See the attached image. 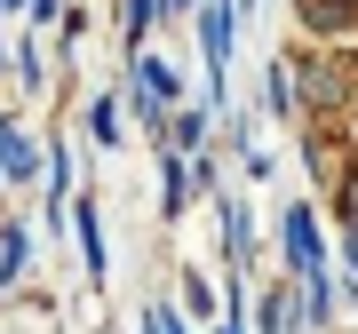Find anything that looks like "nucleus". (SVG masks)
Here are the masks:
<instances>
[{"label": "nucleus", "mask_w": 358, "mask_h": 334, "mask_svg": "<svg viewBox=\"0 0 358 334\" xmlns=\"http://www.w3.org/2000/svg\"><path fill=\"white\" fill-rule=\"evenodd\" d=\"M199 48H207V103H223V64H231V0L199 8Z\"/></svg>", "instance_id": "f257e3e1"}, {"label": "nucleus", "mask_w": 358, "mask_h": 334, "mask_svg": "<svg viewBox=\"0 0 358 334\" xmlns=\"http://www.w3.org/2000/svg\"><path fill=\"white\" fill-rule=\"evenodd\" d=\"M287 263L303 270V279L327 270V263H319V223H310V207H287Z\"/></svg>", "instance_id": "f03ea898"}, {"label": "nucleus", "mask_w": 358, "mask_h": 334, "mask_svg": "<svg viewBox=\"0 0 358 334\" xmlns=\"http://www.w3.org/2000/svg\"><path fill=\"white\" fill-rule=\"evenodd\" d=\"M32 167H40V143L16 128V119H0V175H8V183H24Z\"/></svg>", "instance_id": "7ed1b4c3"}, {"label": "nucleus", "mask_w": 358, "mask_h": 334, "mask_svg": "<svg viewBox=\"0 0 358 334\" xmlns=\"http://www.w3.org/2000/svg\"><path fill=\"white\" fill-rule=\"evenodd\" d=\"M64 215L80 223V255H88V279H103V223H96V199H80V207H64Z\"/></svg>", "instance_id": "20e7f679"}, {"label": "nucleus", "mask_w": 358, "mask_h": 334, "mask_svg": "<svg viewBox=\"0 0 358 334\" xmlns=\"http://www.w3.org/2000/svg\"><path fill=\"white\" fill-rule=\"evenodd\" d=\"M24 263H32V239H24V231H8V239H0V295L24 279Z\"/></svg>", "instance_id": "39448f33"}, {"label": "nucleus", "mask_w": 358, "mask_h": 334, "mask_svg": "<svg viewBox=\"0 0 358 334\" xmlns=\"http://www.w3.org/2000/svg\"><path fill=\"white\" fill-rule=\"evenodd\" d=\"M159 24V0H128V56L143 48V32Z\"/></svg>", "instance_id": "423d86ee"}, {"label": "nucleus", "mask_w": 358, "mask_h": 334, "mask_svg": "<svg viewBox=\"0 0 358 334\" xmlns=\"http://www.w3.org/2000/svg\"><path fill=\"white\" fill-rule=\"evenodd\" d=\"M310 32H334V24H350V0H310Z\"/></svg>", "instance_id": "0eeeda50"}, {"label": "nucleus", "mask_w": 358, "mask_h": 334, "mask_svg": "<svg viewBox=\"0 0 358 334\" xmlns=\"http://www.w3.org/2000/svg\"><path fill=\"white\" fill-rule=\"evenodd\" d=\"M263 112H294V96H287V72H279V64H263Z\"/></svg>", "instance_id": "6e6552de"}, {"label": "nucleus", "mask_w": 358, "mask_h": 334, "mask_svg": "<svg viewBox=\"0 0 358 334\" xmlns=\"http://www.w3.org/2000/svg\"><path fill=\"white\" fill-rule=\"evenodd\" d=\"M159 207H167V215H183V159H176V152H167V183H159Z\"/></svg>", "instance_id": "1a4fd4ad"}, {"label": "nucleus", "mask_w": 358, "mask_h": 334, "mask_svg": "<svg viewBox=\"0 0 358 334\" xmlns=\"http://www.w3.org/2000/svg\"><path fill=\"white\" fill-rule=\"evenodd\" d=\"M223 239H231V255H247V207L239 199H223Z\"/></svg>", "instance_id": "9d476101"}, {"label": "nucleus", "mask_w": 358, "mask_h": 334, "mask_svg": "<svg viewBox=\"0 0 358 334\" xmlns=\"http://www.w3.org/2000/svg\"><path fill=\"white\" fill-rule=\"evenodd\" d=\"M199 143H207V112H183L176 119V152H199Z\"/></svg>", "instance_id": "9b49d317"}, {"label": "nucleus", "mask_w": 358, "mask_h": 334, "mask_svg": "<svg viewBox=\"0 0 358 334\" xmlns=\"http://www.w3.org/2000/svg\"><path fill=\"white\" fill-rule=\"evenodd\" d=\"M88 128H96V143H120V112H112V103H96Z\"/></svg>", "instance_id": "f8f14e48"}, {"label": "nucleus", "mask_w": 358, "mask_h": 334, "mask_svg": "<svg viewBox=\"0 0 358 334\" xmlns=\"http://www.w3.org/2000/svg\"><path fill=\"white\" fill-rule=\"evenodd\" d=\"M255 319H263V334H287V310H279V295H263V303H255Z\"/></svg>", "instance_id": "ddd939ff"}, {"label": "nucleus", "mask_w": 358, "mask_h": 334, "mask_svg": "<svg viewBox=\"0 0 358 334\" xmlns=\"http://www.w3.org/2000/svg\"><path fill=\"white\" fill-rule=\"evenodd\" d=\"M143 326H152V334H183V319H176V310H152Z\"/></svg>", "instance_id": "4468645a"}, {"label": "nucleus", "mask_w": 358, "mask_h": 334, "mask_svg": "<svg viewBox=\"0 0 358 334\" xmlns=\"http://www.w3.org/2000/svg\"><path fill=\"white\" fill-rule=\"evenodd\" d=\"M56 8H64V0H32V16H56Z\"/></svg>", "instance_id": "2eb2a0df"}, {"label": "nucleus", "mask_w": 358, "mask_h": 334, "mask_svg": "<svg viewBox=\"0 0 358 334\" xmlns=\"http://www.w3.org/2000/svg\"><path fill=\"white\" fill-rule=\"evenodd\" d=\"M0 8H32V0H0Z\"/></svg>", "instance_id": "dca6fc26"}]
</instances>
